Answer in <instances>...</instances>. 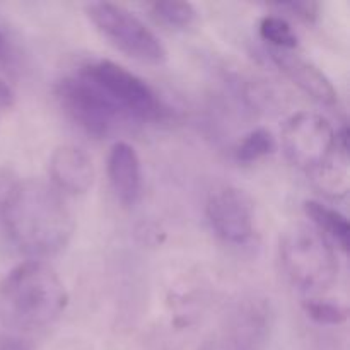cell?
<instances>
[{
  "instance_id": "obj_4",
  "label": "cell",
  "mask_w": 350,
  "mask_h": 350,
  "mask_svg": "<svg viewBox=\"0 0 350 350\" xmlns=\"http://www.w3.org/2000/svg\"><path fill=\"white\" fill-rule=\"evenodd\" d=\"M89 21L116 48L142 64L161 65L167 51L163 41L140 17L123 5L113 2H96L85 7Z\"/></svg>"
},
{
  "instance_id": "obj_20",
  "label": "cell",
  "mask_w": 350,
  "mask_h": 350,
  "mask_svg": "<svg viewBox=\"0 0 350 350\" xmlns=\"http://www.w3.org/2000/svg\"><path fill=\"white\" fill-rule=\"evenodd\" d=\"M17 181H19V178L12 170L0 167V246H9L5 234V214L7 207H9L10 195H12Z\"/></svg>"
},
{
  "instance_id": "obj_14",
  "label": "cell",
  "mask_w": 350,
  "mask_h": 350,
  "mask_svg": "<svg viewBox=\"0 0 350 350\" xmlns=\"http://www.w3.org/2000/svg\"><path fill=\"white\" fill-rule=\"evenodd\" d=\"M304 214L311 221V226L320 232L323 238H327L330 243L338 245L344 252L349 250V238L350 228L349 221L342 212L335 208L323 205L317 200L304 202Z\"/></svg>"
},
{
  "instance_id": "obj_12",
  "label": "cell",
  "mask_w": 350,
  "mask_h": 350,
  "mask_svg": "<svg viewBox=\"0 0 350 350\" xmlns=\"http://www.w3.org/2000/svg\"><path fill=\"white\" fill-rule=\"evenodd\" d=\"M108 178L122 204H137L142 195V166L139 154L130 144L116 142L111 147L108 156Z\"/></svg>"
},
{
  "instance_id": "obj_5",
  "label": "cell",
  "mask_w": 350,
  "mask_h": 350,
  "mask_svg": "<svg viewBox=\"0 0 350 350\" xmlns=\"http://www.w3.org/2000/svg\"><path fill=\"white\" fill-rule=\"evenodd\" d=\"M79 74L94 82L130 122H154L164 115L157 92L144 79L115 62H89Z\"/></svg>"
},
{
  "instance_id": "obj_2",
  "label": "cell",
  "mask_w": 350,
  "mask_h": 350,
  "mask_svg": "<svg viewBox=\"0 0 350 350\" xmlns=\"http://www.w3.org/2000/svg\"><path fill=\"white\" fill-rule=\"evenodd\" d=\"M67 291L44 260H26L14 267L0 284V313L23 330L51 325L67 306Z\"/></svg>"
},
{
  "instance_id": "obj_7",
  "label": "cell",
  "mask_w": 350,
  "mask_h": 350,
  "mask_svg": "<svg viewBox=\"0 0 350 350\" xmlns=\"http://www.w3.org/2000/svg\"><path fill=\"white\" fill-rule=\"evenodd\" d=\"M338 133L325 116L299 111L282 126V147L294 166L313 173L337 149Z\"/></svg>"
},
{
  "instance_id": "obj_21",
  "label": "cell",
  "mask_w": 350,
  "mask_h": 350,
  "mask_svg": "<svg viewBox=\"0 0 350 350\" xmlns=\"http://www.w3.org/2000/svg\"><path fill=\"white\" fill-rule=\"evenodd\" d=\"M279 7L304 23H314L320 12V3L313 0H291V2L279 3Z\"/></svg>"
},
{
  "instance_id": "obj_6",
  "label": "cell",
  "mask_w": 350,
  "mask_h": 350,
  "mask_svg": "<svg viewBox=\"0 0 350 350\" xmlns=\"http://www.w3.org/2000/svg\"><path fill=\"white\" fill-rule=\"evenodd\" d=\"M55 96L65 115L96 139H105L130 122L94 82L81 74L62 79Z\"/></svg>"
},
{
  "instance_id": "obj_11",
  "label": "cell",
  "mask_w": 350,
  "mask_h": 350,
  "mask_svg": "<svg viewBox=\"0 0 350 350\" xmlns=\"http://www.w3.org/2000/svg\"><path fill=\"white\" fill-rule=\"evenodd\" d=\"M50 176L58 190L82 195L92 187L94 166L88 154L79 147L65 144L57 147L50 157Z\"/></svg>"
},
{
  "instance_id": "obj_22",
  "label": "cell",
  "mask_w": 350,
  "mask_h": 350,
  "mask_svg": "<svg viewBox=\"0 0 350 350\" xmlns=\"http://www.w3.org/2000/svg\"><path fill=\"white\" fill-rule=\"evenodd\" d=\"M14 103H16V94H14L12 88H10L9 82L0 75V116H2L3 113L9 111L14 106Z\"/></svg>"
},
{
  "instance_id": "obj_16",
  "label": "cell",
  "mask_w": 350,
  "mask_h": 350,
  "mask_svg": "<svg viewBox=\"0 0 350 350\" xmlns=\"http://www.w3.org/2000/svg\"><path fill=\"white\" fill-rule=\"evenodd\" d=\"M150 16L157 23L170 27H188L197 19V9L193 3L183 0H163L150 3Z\"/></svg>"
},
{
  "instance_id": "obj_8",
  "label": "cell",
  "mask_w": 350,
  "mask_h": 350,
  "mask_svg": "<svg viewBox=\"0 0 350 350\" xmlns=\"http://www.w3.org/2000/svg\"><path fill=\"white\" fill-rule=\"evenodd\" d=\"M207 217L215 234L231 245L250 241L255 232V205L236 187L215 188L208 195Z\"/></svg>"
},
{
  "instance_id": "obj_9",
  "label": "cell",
  "mask_w": 350,
  "mask_h": 350,
  "mask_svg": "<svg viewBox=\"0 0 350 350\" xmlns=\"http://www.w3.org/2000/svg\"><path fill=\"white\" fill-rule=\"evenodd\" d=\"M272 330V310L265 299H246L228 325L229 350H263Z\"/></svg>"
},
{
  "instance_id": "obj_13",
  "label": "cell",
  "mask_w": 350,
  "mask_h": 350,
  "mask_svg": "<svg viewBox=\"0 0 350 350\" xmlns=\"http://www.w3.org/2000/svg\"><path fill=\"white\" fill-rule=\"evenodd\" d=\"M318 187L332 197H344L349 191V146L347 130L338 133L337 149L330 157L313 171Z\"/></svg>"
},
{
  "instance_id": "obj_1",
  "label": "cell",
  "mask_w": 350,
  "mask_h": 350,
  "mask_svg": "<svg viewBox=\"0 0 350 350\" xmlns=\"http://www.w3.org/2000/svg\"><path fill=\"white\" fill-rule=\"evenodd\" d=\"M75 231L67 202L57 188L40 180L17 181L5 214L7 245L43 260L60 253Z\"/></svg>"
},
{
  "instance_id": "obj_18",
  "label": "cell",
  "mask_w": 350,
  "mask_h": 350,
  "mask_svg": "<svg viewBox=\"0 0 350 350\" xmlns=\"http://www.w3.org/2000/svg\"><path fill=\"white\" fill-rule=\"evenodd\" d=\"M258 33L263 41L270 43L273 50H289L297 48V34L293 26L280 16H265L260 21Z\"/></svg>"
},
{
  "instance_id": "obj_10",
  "label": "cell",
  "mask_w": 350,
  "mask_h": 350,
  "mask_svg": "<svg viewBox=\"0 0 350 350\" xmlns=\"http://www.w3.org/2000/svg\"><path fill=\"white\" fill-rule=\"evenodd\" d=\"M270 57L273 64L280 68V72H284L286 77H289L301 91L306 92L314 101L330 106V108L338 105L337 89L313 62L306 60L294 51L273 50V48H270Z\"/></svg>"
},
{
  "instance_id": "obj_17",
  "label": "cell",
  "mask_w": 350,
  "mask_h": 350,
  "mask_svg": "<svg viewBox=\"0 0 350 350\" xmlns=\"http://www.w3.org/2000/svg\"><path fill=\"white\" fill-rule=\"evenodd\" d=\"M277 142L272 132L267 129H255L246 133L236 149V159L243 164H252L275 152Z\"/></svg>"
},
{
  "instance_id": "obj_15",
  "label": "cell",
  "mask_w": 350,
  "mask_h": 350,
  "mask_svg": "<svg viewBox=\"0 0 350 350\" xmlns=\"http://www.w3.org/2000/svg\"><path fill=\"white\" fill-rule=\"evenodd\" d=\"M0 72L14 81L23 77L26 72V55L23 44L5 24H0Z\"/></svg>"
},
{
  "instance_id": "obj_19",
  "label": "cell",
  "mask_w": 350,
  "mask_h": 350,
  "mask_svg": "<svg viewBox=\"0 0 350 350\" xmlns=\"http://www.w3.org/2000/svg\"><path fill=\"white\" fill-rule=\"evenodd\" d=\"M304 311L308 318L318 325H342L347 321V308L337 303L323 299H308L304 301Z\"/></svg>"
},
{
  "instance_id": "obj_3",
  "label": "cell",
  "mask_w": 350,
  "mask_h": 350,
  "mask_svg": "<svg viewBox=\"0 0 350 350\" xmlns=\"http://www.w3.org/2000/svg\"><path fill=\"white\" fill-rule=\"evenodd\" d=\"M284 270L294 286L306 293H320L335 282L337 255L327 238L313 226L294 224L280 239Z\"/></svg>"
}]
</instances>
